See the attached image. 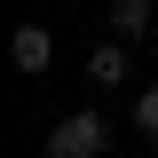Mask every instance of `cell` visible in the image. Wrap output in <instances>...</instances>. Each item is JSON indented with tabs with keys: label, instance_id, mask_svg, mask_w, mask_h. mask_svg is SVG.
<instances>
[{
	"label": "cell",
	"instance_id": "cell-1",
	"mask_svg": "<svg viewBox=\"0 0 158 158\" xmlns=\"http://www.w3.org/2000/svg\"><path fill=\"white\" fill-rule=\"evenodd\" d=\"M111 150V118L103 111H63L48 127V158H103Z\"/></svg>",
	"mask_w": 158,
	"mask_h": 158
},
{
	"label": "cell",
	"instance_id": "cell-2",
	"mask_svg": "<svg viewBox=\"0 0 158 158\" xmlns=\"http://www.w3.org/2000/svg\"><path fill=\"white\" fill-rule=\"evenodd\" d=\"M8 63H16L24 79H40L48 63H56V40H48V24H16L8 32Z\"/></svg>",
	"mask_w": 158,
	"mask_h": 158
},
{
	"label": "cell",
	"instance_id": "cell-3",
	"mask_svg": "<svg viewBox=\"0 0 158 158\" xmlns=\"http://www.w3.org/2000/svg\"><path fill=\"white\" fill-rule=\"evenodd\" d=\"M150 24H158V8H150V0H111V32H118V40H142Z\"/></svg>",
	"mask_w": 158,
	"mask_h": 158
},
{
	"label": "cell",
	"instance_id": "cell-4",
	"mask_svg": "<svg viewBox=\"0 0 158 158\" xmlns=\"http://www.w3.org/2000/svg\"><path fill=\"white\" fill-rule=\"evenodd\" d=\"M87 79H95V87H118V79H127V40H118V48L103 40L95 56H87Z\"/></svg>",
	"mask_w": 158,
	"mask_h": 158
},
{
	"label": "cell",
	"instance_id": "cell-5",
	"mask_svg": "<svg viewBox=\"0 0 158 158\" xmlns=\"http://www.w3.org/2000/svg\"><path fill=\"white\" fill-rule=\"evenodd\" d=\"M135 127H142V135H158V79L135 95Z\"/></svg>",
	"mask_w": 158,
	"mask_h": 158
}]
</instances>
